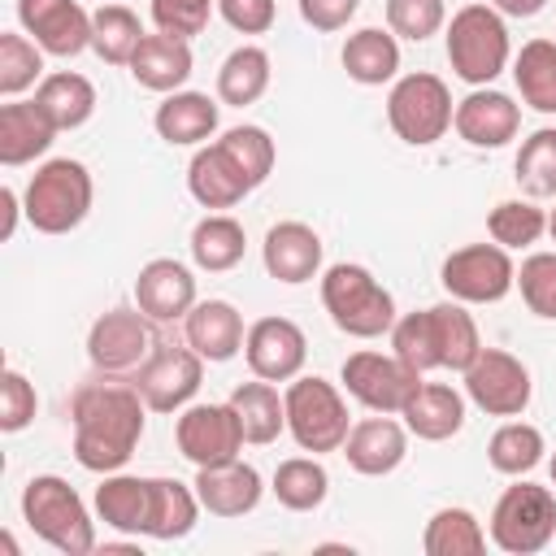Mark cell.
<instances>
[{"label":"cell","instance_id":"21","mask_svg":"<svg viewBox=\"0 0 556 556\" xmlns=\"http://www.w3.org/2000/svg\"><path fill=\"white\" fill-rule=\"evenodd\" d=\"M191 486H195L204 513H213V517H243V513H252V508L261 504V495H265L261 473H256L252 465H243L239 456L226 460V465L200 469Z\"/></svg>","mask_w":556,"mask_h":556},{"label":"cell","instance_id":"4","mask_svg":"<svg viewBox=\"0 0 556 556\" xmlns=\"http://www.w3.org/2000/svg\"><path fill=\"white\" fill-rule=\"evenodd\" d=\"M321 304L330 321L352 339H378L395 326V300L391 291L352 261H339L321 274Z\"/></svg>","mask_w":556,"mask_h":556},{"label":"cell","instance_id":"35","mask_svg":"<svg viewBox=\"0 0 556 556\" xmlns=\"http://www.w3.org/2000/svg\"><path fill=\"white\" fill-rule=\"evenodd\" d=\"M274 500L291 513H313L326 504L330 495V473L317 456H287L278 469H274Z\"/></svg>","mask_w":556,"mask_h":556},{"label":"cell","instance_id":"32","mask_svg":"<svg viewBox=\"0 0 556 556\" xmlns=\"http://www.w3.org/2000/svg\"><path fill=\"white\" fill-rule=\"evenodd\" d=\"M200 495L195 486L178 482V478H152V521H148V539L174 543L187 539L200 521Z\"/></svg>","mask_w":556,"mask_h":556},{"label":"cell","instance_id":"11","mask_svg":"<svg viewBox=\"0 0 556 556\" xmlns=\"http://www.w3.org/2000/svg\"><path fill=\"white\" fill-rule=\"evenodd\" d=\"M174 443L195 469H208V465L235 460L248 439H243L239 413L226 400V404H187L174 421Z\"/></svg>","mask_w":556,"mask_h":556},{"label":"cell","instance_id":"33","mask_svg":"<svg viewBox=\"0 0 556 556\" xmlns=\"http://www.w3.org/2000/svg\"><path fill=\"white\" fill-rule=\"evenodd\" d=\"M269 52L256 48V43H243L235 48L222 70H217V100L230 104V109H243V104H256L265 91H269Z\"/></svg>","mask_w":556,"mask_h":556},{"label":"cell","instance_id":"36","mask_svg":"<svg viewBox=\"0 0 556 556\" xmlns=\"http://www.w3.org/2000/svg\"><path fill=\"white\" fill-rule=\"evenodd\" d=\"M143 43V26H139V13L109 0L91 13V48L104 65H130L135 48Z\"/></svg>","mask_w":556,"mask_h":556},{"label":"cell","instance_id":"8","mask_svg":"<svg viewBox=\"0 0 556 556\" xmlns=\"http://www.w3.org/2000/svg\"><path fill=\"white\" fill-rule=\"evenodd\" d=\"M556 539V495L539 482L508 486L491 508V543L508 556H534Z\"/></svg>","mask_w":556,"mask_h":556},{"label":"cell","instance_id":"6","mask_svg":"<svg viewBox=\"0 0 556 556\" xmlns=\"http://www.w3.org/2000/svg\"><path fill=\"white\" fill-rule=\"evenodd\" d=\"M287 430L295 439L300 452H339L352 421H348V400L334 382L308 374V378H291L287 387Z\"/></svg>","mask_w":556,"mask_h":556},{"label":"cell","instance_id":"20","mask_svg":"<svg viewBox=\"0 0 556 556\" xmlns=\"http://www.w3.org/2000/svg\"><path fill=\"white\" fill-rule=\"evenodd\" d=\"M261 261H265L269 278L287 282V287H300V282L317 278V269H321V239L304 222H278V226L265 230Z\"/></svg>","mask_w":556,"mask_h":556},{"label":"cell","instance_id":"40","mask_svg":"<svg viewBox=\"0 0 556 556\" xmlns=\"http://www.w3.org/2000/svg\"><path fill=\"white\" fill-rule=\"evenodd\" d=\"M543 434H539V426H530V421H504L495 434H491V443H486V460H491V469L495 473H508V478H521V473H530L539 460H543Z\"/></svg>","mask_w":556,"mask_h":556},{"label":"cell","instance_id":"50","mask_svg":"<svg viewBox=\"0 0 556 556\" xmlns=\"http://www.w3.org/2000/svg\"><path fill=\"white\" fill-rule=\"evenodd\" d=\"M217 13L239 35H265L274 26V17H278V4L274 0H217Z\"/></svg>","mask_w":556,"mask_h":556},{"label":"cell","instance_id":"54","mask_svg":"<svg viewBox=\"0 0 556 556\" xmlns=\"http://www.w3.org/2000/svg\"><path fill=\"white\" fill-rule=\"evenodd\" d=\"M547 235H552V243H556V208L547 213Z\"/></svg>","mask_w":556,"mask_h":556},{"label":"cell","instance_id":"52","mask_svg":"<svg viewBox=\"0 0 556 556\" xmlns=\"http://www.w3.org/2000/svg\"><path fill=\"white\" fill-rule=\"evenodd\" d=\"M486 4L500 9L504 17H534V13H543L547 0H486Z\"/></svg>","mask_w":556,"mask_h":556},{"label":"cell","instance_id":"41","mask_svg":"<svg viewBox=\"0 0 556 556\" xmlns=\"http://www.w3.org/2000/svg\"><path fill=\"white\" fill-rule=\"evenodd\" d=\"M513 178L530 200H552L556 195V126L534 130L530 139H521L517 161H513Z\"/></svg>","mask_w":556,"mask_h":556},{"label":"cell","instance_id":"27","mask_svg":"<svg viewBox=\"0 0 556 556\" xmlns=\"http://www.w3.org/2000/svg\"><path fill=\"white\" fill-rule=\"evenodd\" d=\"M96 513H100V521L109 530L148 534V521H152V478L104 473V482L96 486Z\"/></svg>","mask_w":556,"mask_h":556},{"label":"cell","instance_id":"14","mask_svg":"<svg viewBox=\"0 0 556 556\" xmlns=\"http://www.w3.org/2000/svg\"><path fill=\"white\" fill-rule=\"evenodd\" d=\"M130 382L139 387L148 413H182L204 382V356L195 348H156Z\"/></svg>","mask_w":556,"mask_h":556},{"label":"cell","instance_id":"48","mask_svg":"<svg viewBox=\"0 0 556 556\" xmlns=\"http://www.w3.org/2000/svg\"><path fill=\"white\" fill-rule=\"evenodd\" d=\"M35 408H39V395L26 382V374L22 369H4L0 374V430L4 434L26 430L35 421Z\"/></svg>","mask_w":556,"mask_h":556},{"label":"cell","instance_id":"55","mask_svg":"<svg viewBox=\"0 0 556 556\" xmlns=\"http://www.w3.org/2000/svg\"><path fill=\"white\" fill-rule=\"evenodd\" d=\"M552 486H556V456H552Z\"/></svg>","mask_w":556,"mask_h":556},{"label":"cell","instance_id":"5","mask_svg":"<svg viewBox=\"0 0 556 556\" xmlns=\"http://www.w3.org/2000/svg\"><path fill=\"white\" fill-rule=\"evenodd\" d=\"M22 517L43 543H52L65 556H83V552L96 547V526H91V513H87L83 495L56 473H39V478L26 482Z\"/></svg>","mask_w":556,"mask_h":556},{"label":"cell","instance_id":"10","mask_svg":"<svg viewBox=\"0 0 556 556\" xmlns=\"http://www.w3.org/2000/svg\"><path fill=\"white\" fill-rule=\"evenodd\" d=\"M156 334H152V317L139 308H109L91 321L87 330V356L100 374H139L143 361L156 352Z\"/></svg>","mask_w":556,"mask_h":556},{"label":"cell","instance_id":"23","mask_svg":"<svg viewBox=\"0 0 556 556\" xmlns=\"http://www.w3.org/2000/svg\"><path fill=\"white\" fill-rule=\"evenodd\" d=\"M400 417H404L408 434H417L426 443H443V439L460 434V426H465V395L447 382H417V391L408 395Z\"/></svg>","mask_w":556,"mask_h":556},{"label":"cell","instance_id":"25","mask_svg":"<svg viewBox=\"0 0 556 556\" xmlns=\"http://www.w3.org/2000/svg\"><path fill=\"white\" fill-rule=\"evenodd\" d=\"M187 191L204 208H235L252 191V182L243 178V169L230 161L222 143H204L187 165Z\"/></svg>","mask_w":556,"mask_h":556},{"label":"cell","instance_id":"51","mask_svg":"<svg viewBox=\"0 0 556 556\" xmlns=\"http://www.w3.org/2000/svg\"><path fill=\"white\" fill-rule=\"evenodd\" d=\"M361 0H300V17L313 30H343L356 17Z\"/></svg>","mask_w":556,"mask_h":556},{"label":"cell","instance_id":"42","mask_svg":"<svg viewBox=\"0 0 556 556\" xmlns=\"http://www.w3.org/2000/svg\"><path fill=\"white\" fill-rule=\"evenodd\" d=\"M434 326H439V352H443V369H456L465 374L473 365V356L482 352V334H478V321L465 313L460 300H447V304H434Z\"/></svg>","mask_w":556,"mask_h":556},{"label":"cell","instance_id":"15","mask_svg":"<svg viewBox=\"0 0 556 556\" xmlns=\"http://www.w3.org/2000/svg\"><path fill=\"white\" fill-rule=\"evenodd\" d=\"M243 356H248L252 378L291 382V378H300V369L308 361V339L291 317H261L248 326Z\"/></svg>","mask_w":556,"mask_h":556},{"label":"cell","instance_id":"1","mask_svg":"<svg viewBox=\"0 0 556 556\" xmlns=\"http://www.w3.org/2000/svg\"><path fill=\"white\" fill-rule=\"evenodd\" d=\"M143 413L148 404L135 382H117L113 374L83 382L70 400L78 465L91 473H117L143 439Z\"/></svg>","mask_w":556,"mask_h":556},{"label":"cell","instance_id":"7","mask_svg":"<svg viewBox=\"0 0 556 556\" xmlns=\"http://www.w3.org/2000/svg\"><path fill=\"white\" fill-rule=\"evenodd\" d=\"M452 113H456V104H452L447 83L439 74H426V70L395 78V87L387 96V122L413 148L439 143L452 130Z\"/></svg>","mask_w":556,"mask_h":556},{"label":"cell","instance_id":"26","mask_svg":"<svg viewBox=\"0 0 556 556\" xmlns=\"http://www.w3.org/2000/svg\"><path fill=\"white\" fill-rule=\"evenodd\" d=\"M217 100H208L204 91H169L161 104H156V135L169 143V148H195L204 139H213L217 130Z\"/></svg>","mask_w":556,"mask_h":556},{"label":"cell","instance_id":"37","mask_svg":"<svg viewBox=\"0 0 556 556\" xmlns=\"http://www.w3.org/2000/svg\"><path fill=\"white\" fill-rule=\"evenodd\" d=\"M513 83L530 109L556 113V43L552 39L521 43V52L513 61Z\"/></svg>","mask_w":556,"mask_h":556},{"label":"cell","instance_id":"39","mask_svg":"<svg viewBox=\"0 0 556 556\" xmlns=\"http://www.w3.org/2000/svg\"><path fill=\"white\" fill-rule=\"evenodd\" d=\"M391 352H395L413 374L443 369L434 313H430V308H421V313H404V317H395V326H391Z\"/></svg>","mask_w":556,"mask_h":556},{"label":"cell","instance_id":"43","mask_svg":"<svg viewBox=\"0 0 556 556\" xmlns=\"http://www.w3.org/2000/svg\"><path fill=\"white\" fill-rule=\"evenodd\" d=\"M43 83V48L17 30L0 35V96H22L26 87Z\"/></svg>","mask_w":556,"mask_h":556},{"label":"cell","instance_id":"12","mask_svg":"<svg viewBox=\"0 0 556 556\" xmlns=\"http://www.w3.org/2000/svg\"><path fill=\"white\" fill-rule=\"evenodd\" d=\"M417 382H421V374H413L395 352L361 348L343 361V387L369 413H400L408 404V395L417 391Z\"/></svg>","mask_w":556,"mask_h":556},{"label":"cell","instance_id":"3","mask_svg":"<svg viewBox=\"0 0 556 556\" xmlns=\"http://www.w3.org/2000/svg\"><path fill=\"white\" fill-rule=\"evenodd\" d=\"M91 195L96 187H91L87 165L74 156H56L30 174L22 191V213L39 235H70L91 213Z\"/></svg>","mask_w":556,"mask_h":556},{"label":"cell","instance_id":"45","mask_svg":"<svg viewBox=\"0 0 556 556\" xmlns=\"http://www.w3.org/2000/svg\"><path fill=\"white\" fill-rule=\"evenodd\" d=\"M226 152H230V161L243 169V178L252 182V191L274 174V139H269V130H261V126H230L222 139H217Z\"/></svg>","mask_w":556,"mask_h":556},{"label":"cell","instance_id":"47","mask_svg":"<svg viewBox=\"0 0 556 556\" xmlns=\"http://www.w3.org/2000/svg\"><path fill=\"white\" fill-rule=\"evenodd\" d=\"M447 22V4L443 0H387V30L400 39H430L439 35Z\"/></svg>","mask_w":556,"mask_h":556},{"label":"cell","instance_id":"17","mask_svg":"<svg viewBox=\"0 0 556 556\" xmlns=\"http://www.w3.org/2000/svg\"><path fill=\"white\" fill-rule=\"evenodd\" d=\"M452 126L469 148H504L521 130V109L495 87H473L465 100H456Z\"/></svg>","mask_w":556,"mask_h":556},{"label":"cell","instance_id":"30","mask_svg":"<svg viewBox=\"0 0 556 556\" xmlns=\"http://www.w3.org/2000/svg\"><path fill=\"white\" fill-rule=\"evenodd\" d=\"M343 70L361 87H382L400 74V43L382 26H365L343 43Z\"/></svg>","mask_w":556,"mask_h":556},{"label":"cell","instance_id":"38","mask_svg":"<svg viewBox=\"0 0 556 556\" xmlns=\"http://www.w3.org/2000/svg\"><path fill=\"white\" fill-rule=\"evenodd\" d=\"M421 547H426V556H482L486 530L469 508H439L426 521Z\"/></svg>","mask_w":556,"mask_h":556},{"label":"cell","instance_id":"53","mask_svg":"<svg viewBox=\"0 0 556 556\" xmlns=\"http://www.w3.org/2000/svg\"><path fill=\"white\" fill-rule=\"evenodd\" d=\"M0 208H4L0 239H13V230H17V195H13V187H4V191H0Z\"/></svg>","mask_w":556,"mask_h":556},{"label":"cell","instance_id":"49","mask_svg":"<svg viewBox=\"0 0 556 556\" xmlns=\"http://www.w3.org/2000/svg\"><path fill=\"white\" fill-rule=\"evenodd\" d=\"M217 0H152V22L156 30L165 35H178V39H191L208 26Z\"/></svg>","mask_w":556,"mask_h":556},{"label":"cell","instance_id":"44","mask_svg":"<svg viewBox=\"0 0 556 556\" xmlns=\"http://www.w3.org/2000/svg\"><path fill=\"white\" fill-rule=\"evenodd\" d=\"M486 230H491V239L500 243V248H530V243H539V235L547 230V213L534 204V200H504V204H495L491 208V217H486Z\"/></svg>","mask_w":556,"mask_h":556},{"label":"cell","instance_id":"28","mask_svg":"<svg viewBox=\"0 0 556 556\" xmlns=\"http://www.w3.org/2000/svg\"><path fill=\"white\" fill-rule=\"evenodd\" d=\"M56 139V126L35 100H9L0 104V161L4 165H26L43 156Z\"/></svg>","mask_w":556,"mask_h":556},{"label":"cell","instance_id":"18","mask_svg":"<svg viewBox=\"0 0 556 556\" xmlns=\"http://www.w3.org/2000/svg\"><path fill=\"white\" fill-rule=\"evenodd\" d=\"M135 304L139 313H148L152 321H178L195 308V278L182 261L174 256H156L139 269L135 278Z\"/></svg>","mask_w":556,"mask_h":556},{"label":"cell","instance_id":"46","mask_svg":"<svg viewBox=\"0 0 556 556\" xmlns=\"http://www.w3.org/2000/svg\"><path fill=\"white\" fill-rule=\"evenodd\" d=\"M517 287H521V300L534 317L556 321V252L526 256L517 269Z\"/></svg>","mask_w":556,"mask_h":556},{"label":"cell","instance_id":"13","mask_svg":"<svg viewBox=\"0 0 556 556\" xmlns=\"http://www.w3.org/2000/svg\"><path fill=\"white\" fill-rule=\"evenodd\" d=\"M530 369L500 348H482L473 365L465 369V395L486 413V417H521L530 404Z\"/></svg>","mask_w":556,"mask_h":556},{"label":"cell","instance_id":"24","mask_svg":"<svg viewBox=\"0 0 556 556\" xmlns=\"http://www.w3.org/2000/svg\"><path fill=\"white\" fill-rule=\"evenodd\" d=\"M191 65H195V56H191V43L187 39H178V35H165V30H156V35H143V43L135 48V56H130V78L139 83V87H148V91H178L187 78H191Z\"/></svg>","mask_w":556,"mask_h":556},{"label":"cell","instance_id":"19","mask_svg":"<svg viewBox=\"0 0 556 556\" xmlns=\"http://www.w3.org/2000/svg\"><path fill=\"white\" fill-rule=\"evenodd\" d=\"M343 456L356 473L365 478H382L391 469L404 465L408 456V426H400L391 413H378V417H365L348 430L343 439Z\"/></svg>","mask_w":556,"mask_h":556},{"label":"cell","instance_id":"16","mask_svg":"<svg viewBox=\"0 0 556 556\" xmlns=\"http://www.w3.org/2000/svg\"><path fill=\"white\" fill-rule=\"evenodd\" d=\"M17 22L48 56H78L91 48V13L78 0H17Z\"/></svg>","mask_w":556,"mask_h":556},{"label":"cell","instance_id":"34","mask_svg":"<svg viewBox=\"0 0 556 556\" xmlns=\"http://www.w3.org/2000/svg\"><path fill=\"white\" fill-rule=\"evenodd\" d=\"M248 252V235L230 213H208L204 222H195L191 230V261L204 274H226L243 261Z\"/></svg>","mask_w":556,"mask_h":556},{"label":"cell","instance_id":"9","mask_svg":"<svg viewBox=\"0 0 556 556\" xmlns=\"http://www.w3.org/2000/svg\"><path fill=\"white\" fill-rule=\"evenodd\" d=\"M439 282L460 304H500L517 287V265L500 243H469L443 261Z\"/></svg>","mask_w":556,"mask_h":556},{"label":"cell","instance_id":"29","mask_svg":"<svg viewBox=\"0 0 556 556\" xmlns=\"http://www.w3.org/2000/svg\"><path fill=\"white\" fill-rule=\"evenodd\" d=\"M35 104L48 113L56 130H78L96 113V87L74 70H56V74H43V83L35 87Z\"/></svg>","mask_w":556,"mask_h":556},{"label":"cell","instance_id":"2","mask_svg":"<svg viewBox=\"0 0 556 556\" xmlns=\"http://www.w3.org/2000/svg\"><path fill=\"white\" fill-rule=\"evenodd\" d=\"M443 39H447V65H452V74L460 83H469V87H491L508 70V56H513L508 26H504V13L491 9V4H465V9H456Z\"/></svg>","mask_w":556,"mask_h":556},{"label":"cell","instance_id":"22","mask_svg":"<svg viewBox=\"0 0 556 556\" xmlns=\"http://www.w3.org/2000/svg\"><path fill=\"white\" fill-rule=\"evenodd\" d=\"M182 330H187V348H195L213 365L239 356L248 339L243 317L230 300H195V308L182 317Z\"/></svg>","mask_w":556,"mask_h":556},{"label":"cell","instance_id":"31","mask_svg":"<svg viewBox=\"0 0 556 556\" xmlns=\"http://www.w3.org/2000/svg\"><path fill=\"white\" fill-rule=\"evenodd\" d=\"M230 408L239 413V426H243V439L248 443H274L287 430V400L265 378L239 382L230 391Z\"/></svg>","mask_w":556,"mask_h":556}]
</instances>
